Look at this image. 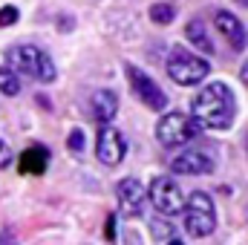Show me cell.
<instances>
[{
	"instance_id": "cell-18",
	"label": "cell",
	"mask_w": 248,
	"mask_h": 245,
	"mask_svg": "<svg viewBox=\"0 0 248 245\" xmlns=\"http://www.w3.org/2000/svg\"><path fill=\"white\" fill-rule=\"evenodd\" d=\"M17 23V9L15 6H3L0 9V26H12Z\"/></svg>"
},
{
	"instance_id": "cell-9",
	"label": "cell",
	"mask_w": 248,
	"mask_h": 245,
	"mask_svg": "<svg viewBox=\"0 0 248 245\" xmlns=\"http://www.w3.org/2000/svg\"><path fill=\"white\" fill-rule=\"evenodd\" d=\"M116 196H119V208L124 216H141L144 202H147V187L139 179H124L116 184Z\"/></svg>"
},
{
	"instance_id": "cell-6",
	"label": "cell",
	"mask_w": 248,
	"mask_h": 245,
	"mask_svg": "<svg viewBox=\"0 0 248 245\" xmlns=\"http://www.w3.org/2000/svg\"><path fill=\"white\" fill-rule=\"evenodd\" d=\"M147 196H150L153 208H156L159 214H165V216H173V214H179V211L185 208V193H182L179 182L170 179V176H156V179L150 182Z\"/></svg>"
},
{
	"instance_id": "cell-10",
	"label": "cell",
	"mask_w": 248,
	"mask_h": 245,
	"mask_svg": "<svg viewBox=\"0 0 248 245\" xmlns=\"http://www.w3.org/2000/svg\"><path fill=\"white\" fill-rule=\"evenodd\" d=\"M173 173H185V176H202V173H211L214 170V162L208 153L202 150H185L182 156L173 159Z\"/></svg>"
},
{
	"instance_id": "cell-21",
	"label": "cell",
	"mask_w": 248,
	"mask_h": 245,
	"mask_svg": "<svg viewBox=\"0 0 248 245\" xmlns=\"http://www.w3.org/2000/svg\"><path fill=\"white\" fill-rule=\"evenodd\" d=\"M113 225H116V219L110 216V219H107V240H113V237H116V231H113Z\"/></svg>"
},
{
	"instance_id": "cell-1",
	"label": "cell",
	"mask_w": 248,
	"mask_h": 245,
	"mask_svg": "<svg viewBox=\"0 0 248 245\" xmlns=\"http://www.w3.org/2000/svg\"><path fill=\"white\" fill-rule=\"evenodd\" d=\"M190 110H193V124L196 127H208V130H228L234 122V113H237V104H234V92L228 84L222 81H214L208 87L199 90V95L190 101Z\"/></svg>"
},
{
	"instance_id": "cell-20",
	"label": "cell",
	"mask_w": 248,
	"mask_h": 245,
	"mask_svg": "<svg viewBox=\"0 0 248 245\" xmlns=\"http://www.w3.org/2000/svg\"><path fill=\"white\" fill-rule=\"evenodd\" d=\"M0 245H17V243H15V234H9V231H0Z\"/></svg>"
},
{
	"instance_id": "cell-19",
	"label": "cell",
	"mask_w": 248,
	"mask_h": 245,
	"mask_svg": "<svg viewBox=\"0 0 248 245\" xmlns=\"http://www.w3.org/2000/svg\"><path fill=\"white\" fill-rule=\"evenodd\" d=\"M9 159H12V150H9V144L0 138V168H6V165H9Z\"/></svg>"
},
{
	"instance_id": "cell-5",
	"label": "cell",
	"mask_w": 248,
	"mask_h": 245,
	"mask_svg": "<svg viewBox=\"0 0 248 245\" xmlns=\"http://www.w3.org/2000/svg\"><path fill=\"white\" fill-rule=\"evenodd\" d=\"M196 133H199V127L185 113H165L156 124V138L165 147H182L187 141H193Z\"/></svg>"
},
{
	"instance_id": "cell-7",
	"label": "cell",
	"mask_w": 248,
	"mask_h": 245,
	"mask_svg": "<svg viewBox=\"0 0 248 245\" xmlns=\"http://www.w3.org/2000/svg\"><path fill=\"white\" fill-rule=\"evenodd\" d=\"M124 72L130 75V87H133V92L139 95V101L141 104H147L150 110H165L168 107V98H165V92L153 84V78L150 75H144L139 66H133V63H127L124 66Z\"/></svg>"
},
{
	"instance_id": "cell-11",
	"label": "cell",
	"mask_w": 248,
	"mask_h": 245,
	"mask_svg": "<svg viewBox=\"0 0 248 245\" xmlns=\"http://www.w3.org/2000/svg\"><path fill=\"white\" fill-rule=\"evenodd\" d=\"M90 107H93L95 122H101V127H104V124L113 122L116 113H119V95L113 90H95L93 98H90Z\"/></svg>"
},
{
	"instance_id": "cell-15",
	"label": "cell",
	"mask_w": 248,
	"mask_h": 245,
	"mask_svg": "<svg viewBox=\"0 0 248 245\" xmlns=\"http://www.w3.org/2000/svg\"><path fill=\"white\" fill-rule=\"evenodd\" d=\"M0 92L3 95H17L20 92V78L9 66H0Z\"/></svg>"
},
{
	"instance_id": "cell-14",
	"label": "cell",
	"mask_w": 248,
	"mask_h": 245,
	"mask_svg": "<svg viewBox=\"0 0 248 245\" xmlns=\"http://www.w3.org/2000/svg\"><path fill=\"white\" fill-rule=\"evenodd\" d=\"M185 35H187V41H193L196 49H202V52H211V49H214V44L208 41V32H205L202 20H190L185 26Z\"/></svg>"
},
{
	"instance_id": "cell-3",
	"label": "cell",
	"mask_w": 248,
	"mask_h": 245,
	"mask_svg": "<svg viewBox=\"0 0 248 245\" xmlns=\"http://www.w3.org/2000/svg\"><path fill=\"white\" fill-rule=\"evenodd\" d=\"M185 231L190 237H208L217 228V208L205 190H193L185 202Z\"/></svg>"
},
{
	"instance_id": "cell-23",
	"label": "cell",
	"mask_w": 248,
	"mask_h": 245,
	"mask_svg": "<svg viewBox=\"0 0 248 245\" xmlns=\"http://www.w3.org/2000/svg\"><path fill=\"white\" fill-rule=\"evenodd\" d=\"M168 245H185V243H182V240H170Z\"/></svg>"
},
{
	"instance_id": "cell-16",
	"label": "cell",
	"mask_w": 248,
	"mask_h": 245,
	"mask_svg": "<svg viewBox=\"0 0 248 245\" xmlns=\"http://www.w3.org/2000/svg\"><path fill=\"white\" fill-rule=\"evenodd\" d=\"M173 17H176V9H173V6H168V3H156V6H150V20H153V23L165 26V23H170Z\"/></svg>"
},
{
	"instance_id": "cell-22",
	"label": "cell",
	"mask_w": 248,
	"mask_h": 245,
	"mask_svg": "<svg viewBox=\"0 0 248 245\" xmlns=\"http://www.w3.org/2000/svg\"><path fill=\"white\" fill-rule=\"evenodd\" d=\"M240 78H243V84L248 87V61L243 63V69H240Z\"/></svg>"
},
{
	"instance_id": "cell-4",
	"label": "cell",
	"mask_w": 248,
	"mask_h": 245,
	"mask_svg": "<svg viewBox=\"0 0 248 245\" xmlns=\"http://www.w3.org/2000/svg\"><path fill=\"white\" fill-rule=\"evenodd\" d=\"M208 72H211V66L205 58H199V55H193V52H187L182 46H176L173 52H170V58H168V75L179 84V87H193V84H199L202 78H208Z\"/></svg>"
},
{
	"instance_id": "cell-17",
	"label": "cell",
	"mask_w": 248,
	"mask_h": 245,
	"mask_svg": "<svg viewBox=\"0 0 248 245\" xmlns=\"http://www.w3.org/2000/svg\"><path fill=\"white\" fill-rule=\"evenodd\" d=\"M66 144H69L72 153H81V150H84V133H81V130H72L69 138H66Z\"/></svg>"
},
{
	"instance_id": "cell-2",
	"label": "cell",
	"mask_w": 248,
	"mask_h": 245,
	"mask_svg": "<svg viewBox=\"0 0 248 245\" xmlns=\"http://www.w3.org/2000/svg\"><path fill=\"white\" fill-rule=\"evenodd\" d=\"M6 58H9V69L15 75H32L44 84L55 81V63L35 44H17L6 52Z\"/></svg>"
},
{
	"instance_id": "cell-8",
	"label": "cell",
	"mask_w": 248,
	"mask_h": 245,
	"mask_svg": "<svg viewBox=\"0 0 248 245\" xmlns=\"http://www.w3.org/2000/svg\"><path fill=\"white\" fill-rule=\"evenodd\" d=\"M124 153H127L124 136L113 127V124H104V127L98 130V141H95V156H98V162L116 168L124 159Z\"/></svg>"
},
{
	"instance_id": "cell-13",
	"label": "cell",
	"mask_w": 248,
	"mask_h": 245,
	"mask_svg": "<svg viewBox=\"0 0 248 245\" xmlns=\"http://www.w3.org/2000/svg\"><path fill=\"white\" fill-rule=\"evenodd\" d=\"M46 165H49V150L44 144H29L20 153V162H17L20 173H26V176H41L46 170Z\"/></svg>"
},
{
	"instance_id": "cell-12",
	"label": "cell",
	"mask_w": 248,
	"mask_h": 245,
	"mask_svg": "<svg viewBox=\"0 0 248 245\" xmlns=\"http://www.w3.org/2000/svg\"><path fill=\"white\" fill-rule=\"evenodd\" d=\"M217 29L231 44V49H246V26L240 23V17H234L231 12H217Z\"/></svg>"
}]
</instances>
